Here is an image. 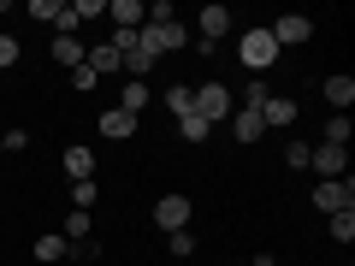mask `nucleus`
Returning a JSON list of instances; mask_svg holds the SVG:
<instances>
[{"label": "nucleus", "instance_id": "f257e3e1", "mask_svg": "<svg viewBox=\"0 0 355 266\" xmlns=\"http://www.w3.org/2000/svg\"><path fill=\"white\" fill-rule=\"evenodd\" d=\"M314 207L320 213H355V177H320L314 184Z\"/></svg>", "mask_w": 355, "mask_h": 266}, {"label": "nucleus", "instance_id": "f03ea898", "mask_svg": "<svg viewBox=\"0 0 355 266\" xmlns=\"http://www.w3.org/2000/svg\"><path fill=\"white\" fill-rule=\"evenodd\" d=\"M237 60L249 65V77H261L266 65H279V42H272V30H249V36L237 42Z\"/></svg>", "mask_w": 355, "mask_h": 266}, {"label": "nucleus", "instance_id": "7ed1b4c3", "mask_svg": "<svg viewBox=\"0 0 355 266\" xmlns=\"http://www.w3.org/2000/svg\"><path fill=\"white\" fill-rule=\"evenodd\" d=\"M137 42H142L148 53H178V48H190V30L178 24V18H172V24H142Z\"/></svg>", "mask_w": 355, "mask_h": 266}, {"label": "nucleus", "instance_id": "20e7f679", "mask_svg": "<svg viewBox=\"0 0 355 266\" xmlns=\"http://www.w3.org/2000/svg\"><path fill=\"white\" fill-rule=\"evenodd\" d=\"M190 113H202L207 125L231 118V89H225V83H202V89H196V107H190Z\"/></svg>", "mask_w": 355, "mask_h": 266}, {"label": "nucleus", "instance_id": "39448f33", "mask_svg": "<svg viewBox=\"0 0 355 266\" xmlns=\"http://www.w3.org/2000/svg\"><path fill=\"white\" fill-rule=\"evenodd\" d=\"M154 225H160L166 237L184 231V225H190V195H160V202H154Z\"/></svg>", "mask_w": 355, "mask_h": 266}, {"label": "nucleus", "instance_id": "423d86ee", "mask_svg": "<svg viewBox=\"0 0 355 266\" xmlns=\"http://www.w3.org/2000/svg\"><path fill=\"white\" fill-rule=\"evenodd\" d=\"M272 30V42H279V48H302L308 36H314V18H302V12H284L279 24H266Z\"/></svg>", "mask_w": 355, "mask_h": 266}, {"label": "nucleus", "instance_id": "0eeeda50", "mask_svg": "<svg viewBox=\"0 0 355 266\" xmlns=\"http://www.w3.org/2000/svg\"><path fill=\"white\" fill-rule=\"evenodd\" d=\"M343 166H349V154H343V148H331V142L308 148V172H320V177H349Z\"/></svg>", "mask_w": 355, "mask_h": 266}, {"label": "nucleus", "instance_id": "6e6552de", "mask_svg": "<svg viewBox=\"0 0 355 266\" xmlns=\"http://www.w3.org/2000/svg\"><path fill=\"white\" fill-rule=\"evenodd\" d=\"M261 125H266V130H291V125H296V101H291V95H266Z\"/></svg>", "mask_w": 355, "mask_h": 266}, {"label": "nucleus", "instance_id": "1a4fd4ad", "mask_svg": "<svg viewBox=\"0 0 355 266\" xmlns=\"http://www.w3.org/2000/svg\"><path fill=\"white\" fill-rule=\"evenodd\" d=\"M231 136H237L243 148H249V142H261V136H266L261 113H254V107H237V113H231Z\"/></svg>", "mask_w": 355, "mask_h": 266}, {"label": "nucleus", "instance_id": "9d476101", "mask_svg": "<svg viewBox=\"0 0 355 266\" xmlns=\"http://www.w3.org/2000/svg\"><path fill=\"white\" fill-rule=\"evenodd\" d=\"M30 18H42V24H53L60 36H71V6H53V0H30Z\"/></svg>", "mask_w": 355, "mask_h": 266}, {"label": "nucleus", "instance_id": "9b49d317", "mask_svg": "<svg viewBox=\"0 0 355 266\" xmlns=\"http://www.w3.org/2000/svg\"><path fill=\"white\" fill-rule=\"evenodd\" d=\"M107 18H113V30H142L148 6H142V0H113V6H107Z\"/></svg>", "mask_w": 355, "mask_h": 266}, {"label": "nucleus", "instance_id": "f8f14e48", "mask_svg": "<svg viewBox=\"0 0 355 266\" xmlns=\"http://www.w3.org/2000/svg\"><path fill=\"white\" fill-rule=\"evenodd\" d=\"M60 166H65V177H71V184H83V177H95V154H89L83 142H77V148H65V154H60Z\"/></svg>", "mask_w": 355, "mask_h": 266}, {"label": "nucleus", "instance_id": "ddd939ff", "mask_svg": "<svg viewBox=\"0 0 355 266\" xmlns=\"http://www.w3.org/2000/svg\"><path fill=\"white\" fill-rule=\"evenodd\" d=\"M101 136H113V142L137 136V113H125V107H113V113H101Z\"/></svg>", "mask_w": 355, "mask_h": 266}, {"label": "nucleus", "instance_id": "4468645a", "mask_svg": "<svg viewBox=\"0 0 355 266\" xmlns=\"http://www.w3.org/2000/svg\"><path fill=\"white\" fill-rule=\"evenodd\" d=\"M225 30H231V12H225V6H202V48H214Z\"/></svg>", "mask_w": 355, "mask_h": 266}, {"label": "nucleus", "instance_id": "2eb2a0df", "mask_svg": "<svg viewBox=\"0 0 355 266\" xmlns=\"http://www.w3.org/2000/svg\"><path fill=\"white\" fill-rule=\"evenodd\" d=\"M326 101L338 107V113H343V107H355V77H343V71L326 77Z\"/></svg>", "mask_w": 355, "mask_h": 266}, {"label": "nucleus", "instance_id": "dca6fc26", "mask_svg": "<svg viewBox=\"0 0 355 266\" xmlns=\"http://www.w3.org/2000/svg\"><path fill=\"white\" fill-rule=\"evenodd\" d=\"M83 42H77V36H53V65H71V71H77V65H83Z\"/></svg>", "mask_w": 355, "mask_h": 266}, {"label": "nucleus", "instance_id": "f3484780", "mask_svg": "<svg viewBox=\"0 0 355 266\" xmlns=\"http://www.w3.org/2000/svg\"><path fill=\"white\" fill-rule=\"evenodd\" d=\"M30 254H36V260H65V254H71V242H65V237H53V231H48V237H36V249H30Z\"/></svg>", "mask_w": 355, "mask_h": 266}, {"label": "nucleus", "instance_id": "a211bd4d", "mask_svg": "<svg viewBox=\"0 0 355 266\" xmlns=\"http://www.w3.org/2000/svg\"><path fill=\"white\" fill-rule=\"evenodd\" d=\"M83 65H89V71H95V77H101V71L113 77V71H119V53H113V48H107V42H101V48H89V53H83Z\"/></svg>", "mask_w": 355, "mask_h": 266}, {"label": "nucleus", "instance_id": "6ab92c4d", "mask_svg": "<svg viewBox=\"0 0 355 266\" xmlns=\"http://www.w3.org/2000/svg\"><path fill=\"white\" fill-rule=\"evenodd\" d=\"M207 130H214V125H207L202 113H184V118H178V136H184V142H207Z\"/></svg>", "mask_w": 355, "mask_h": 266}, {"label": "nucleus", "instance_id": "aec40b11", "mask_svg": "<svg viewBox=\"0 0 355 266\" xmlns=\"http://www.w3.org/2000/svg\"><path fill=\"white\" fill-rule=\"evenodd\" d=\"M190 107H196V89H184V83H172V89H166V113H178V118H184Z\"/></svg>", "mask_w": 355, "mask_h": 266}, {"label": "nucleus", "instance_id": "412c9836", "mask_svg": "<svg viewBox=\"0 0 355 266\" xmlns=\"http://www.w3.org/2000/svg\"><path fill=\"white\" fill-rule=\"evenodd\" d=\"M119 107H125V113H142V107H148V83H137V77H130L125 95H119Z\"/></svg>", "mask_w": 355, "mask_h": 266}, {"label": "nucleus", "instance_id": "4be33fe9", "mask_svg": "<svg viewBox=\"0 0 355 266\" xmlns=\"http://www.w3.org/2000/svg\"><path fill=\"white\" fill-rule=\"evenodd\" d=\"M320 142L343 148V142H349V113H331V118H326V136H320Z\"/></svg>", "mask_w": 355, "mask_h": 266}, {"label": "nucleus", "instance_id": "5701e85b", "mask_svg": "<svg viewBox=\"0 0 355 266\" xmlns=\"http://www.w3.org/2000/svg\"><path fill=\"white\" fill-rule=\"evenodd\" d=\"M326 231H331V242H355V213H331Z\"/></svg>", "mask_w": 355, "mask_h": 266}, {"label": "nucleus", "instance_id": "b1692460", "mask_svg": "<svg viewBox=\"0 0 355 266\" xmlns=\"http://www.w3.org/2000/svg\"><path fill=\"white\" fill-rule=\"evenodd\" d=\"M89 18H107V0H71V24H89Z\"/></svg>", "mask_w": 355, "mask_h": 266}, {"label": "nucleus", "instance_id": "393cba45", "mask_svg": "<svg viewBox=\"0 0 355 266\" xmlns=\"http://www.w3.org/2000/svg\"><path fill=\"white\" fill-rule=\"evenodd\" d=\"M71 207H77V213H89V207H95V177H83V184H71Z\"/></svg>", "mask_w": 355, "mask_h": 266}, {"label": "nucleus", "instance_id": "a878e982", "mask_svg": "<svg viewBox=\"0 0 355 266\" xmlns=\"http://www.w3.org/2000/svg\"><path fill=\"white\" fill-rule=\"evenodd\" d=\"M65 242H89V213L71 207V219H65Z\"/></svg>", "mask_w": 355, "mask_h": 266}, {"label": "nucleus", "instance_id": "bb28decb", "mask_svg": "<svg viewBox=\"0 0 355 266\" xmlns=\"http://www.w3.org/2000/svg\"><path fill=\"white\" fill-rule=\"evenodd\" d=\"M95 83H101V77L89 71V65H77V71H71V89H77V95H89V89H95Z\"/></svg>", "mask_w": 355, "mask_h": 266}, {"label": "nucleus", "instance_id": "cd10ccee", "mask_svg": "<svg viewBox=\"0 0 355 266\" xmlns=\"http://www.w3.org/2000/svg\"><path fill=\"white\" fill-rule=\"evenodd\" d=\"M284 160H291V172H308V142H291V148H284Z\"/></svg>", "mask_w": 355, "mask_h": 266}, {"label": "nucleus", "instance_id": "c85d7f7f", "mask_svg": "<svg viewBox=\"0 0 355 266\" xmlns=\"http://www.w3.org/2000/svg\"><path fill=\"white\" fill-rule=\"evenodd\" d=\"M0 148H6V154H18V148H30V130H6V136H0Z\"/></svg>", "mask_w": 355, "mask_h": 266}, {"label": "nucleus", "instance_id": "c756f323", "mask_svg": "<svg viewBox=\"0 0 355 266\" xmlns=\"http://www.w3.org/2000/svg\"><path fill=\"white\" fill-rule=\"evenodd\" d=\"M172 18H178V12H172V0H154V12H148V24H172Z\"/></svg>", "mask_w": 355, "mask_h": 266}, {"label": "nucleus", "instance_id": "7c9ffc66", "mask_svg": "<svg viewBox=\"0 0 355 266\" xmlns=\"http://www.w3.org/2000/svg\"><path fill=\"white\" fill-rule=\"evenodd\" d=\"M172 254H196V237H190V231H172Z\"/></svg>", "mask_w": 355, "mask_h": 266}, {"label": "nucleus", "instance_id": "2f4dec72", "mask_svg": "<svg viewBox=\"0 0 355 266\" xmlns=\"http://www.w3.org/2000/svg\"><path fill=\"white\" fill-rule=\"evenodd\" d=\"M0 65H18V42L12 36H0Z\"/></svg>", "mask_w": 355, "mask_h": 266}, {"label": "nucleus", "instance_id": "473e14b6", "mask_svg": "<svg viewBox=\"0 0 355 266\" xmlns=\"http://www.w3.org/2000/svg\"><path fill=\"white\" fill-rule=\"evenodd\" d=\"M249 266H279V260H272V254H254V260Z\"/></svg>", "mask_w": 355, "mask_h": 266}, {"label": "nucleus", "instance_id": "72a5a7b5", "mask_svg": "<svg viewBox=\"0 0 355 266\" xmlns=\"http://www.w3.org/2000/svg\"><path fill=\"white\" fill-rule=\"evenodd\" d=\"M0 36H6V24H0Z\"/></svg>", "mask_w": 355, "mask_h": 266}, {"label": "nucleus", "instance_id": "f704fd0d", "mask_svg": "<svg viewBox=\"0 0 355 266\" xmlns=\"http://www.w3.org/2000/svg\"><path fill=\"white\" fill-rule=\"evenodd\" d=\"M0 154H6V148H0Z\"/></svg>", "mask_w": 355, "mask_h": 266}, {"label": "nucleus", "instance_id": "c9c22d12", "mask_svg": "<svg viewBox=\"0 0 355 266\" xmlns=\"http://www.w3.org/2000/svg\"><path fill=\"white\" fill-rule=\"evenodd\" d=\"M237 266H243V260H237Z\"/></svg>", "mask_w": 355, "mask_h": 266}]
</instances>
